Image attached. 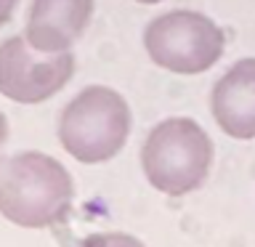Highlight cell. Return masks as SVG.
Segmentation results:
<instances>
[{
  "instance_id": "obj_1",
  "label": "cell",
  "mask_w": 255,
  "mask_h": 247,
  "mask_svg": "<svg viewBox=\"0 0 255 247\" xmlns=\"http://www.w3.org/2000/svg\"><path fill=\"white\" fill-rule=\"evenodd\" d=\"M75 202V181L56 157L19 151L0 157V215L21 229L61 223Z\"/></svg>"
},
{
  "instance_id": "obj_2",
  "label": "cell",
  "mask_w": 255,
  "mask_h": 247,
  "mask_svg": "<svg viewBox=\"0 0 255 247\" xmlns=\"http://www.w3.org/2000/svg\"><path fill=\"white\" fill-rule=\"evenodd\" d=\"M213 141L205 127L189 117L157 123L143 138L141 170L149 186L167 197H186L202 189L213 170Z\"/></svg>"
},
{
  "instance_id": "obj_3",
  "label": "cell",
  "mask_w": 255,
  "mask_h": 247,
  "mask_svg": "<svg viewBox=\"0 0 255 247\" xmlns=\"http://www.w3.org/2000/svg\"><path fill=\"white\" fill-rule=\"evenodd\" d=\"M130 107L107 85L83 88L59 115V143L69 157L101 165L117 157L130 135Z\"/></svg>"
},
{
  "instance_id": "obj_4",
  "label": "cell",
  "mask_w": 255,
  "mask_h": 247,
  "mask_svg": "<svg viewBox=\"0 0 255 247\" xmlns=\"http://www.w3.org/2000/svg\"><path fill=\"white\" fill-rule=\"evenodd\" d=\"M143 48L157 67L175 75H199L223 56L226 37L205 13L170 11L146 24Z\"/></svg>"
},
{
  "instance_id": "obj_5",
  "label": "cell",
  "mask_w": 255,
  "mask_h": 247,
  "mask_svg": "<svg viewBox=\"0 0 255 247\" xmlns=\"http://www.w3.org/2000/svg\"><path fill=\"white\" fill-rule=\"evenodd\" d=\"M72 75V51L43 53L21 35L0 43V96L16 104H40L51 99L69 83Z\"/></svg>"
},
{
  "instance_id": "obj_6",
  "label": "cell",
  "mask_w": 255,
  "mask_h": 247,
  "mask_svg": "<svg viewBox=\"0 0 255 247\" xmlns=\"http://www.w3.org/2000/svg\"><path fill=\"white\" fill-rule=\"evenodd\" d=\"M93 16V0H32L27 37L43 53H64L83 37Z\"/></svg>"
},
{
  "instance_id": "obj_7",
  "label": "cell",
  "mask_w": 255,
  "mask_h": 247,
  "mask_svg": "<svg viewBox=\"0 0 255 247\" xmlns=\"http://www.w3.org/2000/svg\"><path fill=\"white\" fill-rule=\"evenodd\" d=\"M210 109L226 135L255 138V59H242L223 72L210 93Z\"/></svg>"
},
{
  "instance_id": "obj_8",
  "label": "cell",
  "mask_w": 255,
  "mask_h": 247,
  "mask_svg": "<svg viewBox=\"0 0 255 247\" xmlns=\"http://www.w3.org/2000/svg\"><path fill=\"white\" fill-rule=\"evenodd\" d=\"M80 247H146L138 237L125 234V231H104V234L88 237Z\"/></svg>"
},
{
  "instance_id": "obj_9",
  "label": "cell",
  "mask_w": 255,
  "mask_h": 247,
  "mask_svg": "<svg viewBox=\"0 0 255 247\" xmlns=\"http://www.w3.org/2000/svg\"><path fill=\"white\" fill-rule=\"evenodd\" d=\"M16 3H19V0H0V27H3V24L13 16Z\"/></svg>"
},
{
  "instance_id": "obj_10",
  "label": "cell",
  "mask_w": 255,
  "mask_h": 247,
  "mask_svg": "<svg viewBox=\"0 0 255 247\" xmlns=\"http://www.w3.org/2000/svg\"><path fill=\"white\" fill-rule=\"evenodd\" d=\"M5 143H8V120H5L3 112H0V157H3Z\"/></svg>"
},
{
  "instance_id": "obj_11",
  "label": "cell",
  "mask_w": 255,
  "mask_h": 247,
  "mask_svg": "<svg viewBox=\"0 0 255 247\" xmlns=\"http://www.w3.org/2000/svg\"><path fill=\"white\" fill-rule=\"evenodd\" d=\"M138 3H149L151 5V3H162V0H138Z\"/></svg>"
}]
</instances>
